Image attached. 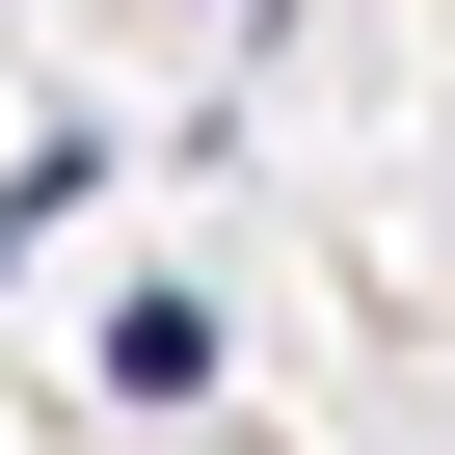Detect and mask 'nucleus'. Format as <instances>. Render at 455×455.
Returning <instances> with one entry per match:
<instances>
[{
  "mask_svg": "<svg viewBox=\"0 0 455 455\" xmlns=\"http://www.w3.org/2000/svg\"><path fill=\"white\" fill-rule=\"evenodd\" d=\"M108 402H214V295H108Z\"/></svg>",
  "mask_w": 455,
  "mask_h": 455,
  "instance_id": "obj_1",
  "label": "nucleus"
}]
</instances>
